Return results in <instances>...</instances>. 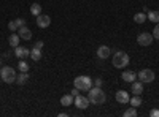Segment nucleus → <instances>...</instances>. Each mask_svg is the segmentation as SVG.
Returning <instances> with one entry per match:
<instances>
[{
  "label": "nucleus",
  "mask_w": 159,
  "mask_h": 117,
  "mask_svg": "<svg viewBox=\"0 0 159 117\" xmlns=\"http://www.w3.org/2000/svg\"><path fill=\"white\" fill-rule=\"evenodd\" d=\"M70 94H72L73 97H76V95H80V89H76V87H75V89L72 90V92H70Z\"/></svg>",
  "instance_id": "7c9ffc66"
},
{
  "label": "nucleus",
  "mask_w": 159,
  "mask_h": 117,
  "mask_svg": "<svg viewBox=\"0 0 159 117\" xmlns=\"http://www.w3.org/2000/svg\"><path fill=\"white\" fill-rule=\"evenodd\" d=\"M18 35L21 36V40H25V41H29L30 38H32V32L29 27H25V25H22V27L18 29Z\"/></svg>",
  "instance_id": "9b49d317"
},
{
  "label": "nucleus",
  "mask_w": 159,
  "mask_h": 117,
  "mask_svg": "<svg viewBox=\"0 0 159 117\" xmlns=\"http://www.w3.org/2000/svg\"><path fill=\"white\" fill-rule=\"evenodd\" d=\"M0 68H2V59H0Z\"/></svg>",
  "instance_id": "72a5a7b5"
},
{
  "label": "nucleus",
  "mask_w": 159,
  "mask_h": 117,
  "mask_svg": "<svg viewBox=\"0 0 159 117\" xmlns=\"http://www.w3.org/2000/svg\"><path fill=\"white\" fill-rule=\"evenodd\" d=\"M88 92H89L88 94V100H89V103H92V105H103L105 100H107V94L102 90V87L92 86Z\"/></svg>",
  "instance_id": "f257e3e1"
},
{
  "label": "nucleus",
  "mask_w": 159,
  "mask_h": 117,
  "mask_svg": "<svg viewBox=\"0 0 159 117\" xmlns=\"http://www.w3.org/2000/svg\"><path fill=\"white\" fill-rule=\"evenodd\" d=\"M30 13H32L34 16L42 15V5H40V3H34V5L30 6Z\"/></svg>",
  "instance_id": "412c9836"
},
{
  "label": "nucleus",
  "mask_w": 159,
  "mask_h": 117,
  "mask_svg": "<svg viewBox=\"0 0 159 117\" xmlns=\"http://www.w3.org/2000/svg\"><path fill=\"white\" fill-rule=\"evenodd\" d=\"M111 62H113L115 68H126L129 65V62H130V59H129V56L124 52V51H118V52L113 56Z\"/></svg>",
  "instance_id": "f03ea898"
},
{
  "label": "nucleus",
  "mask_w": 159,
  "mask_h": 117,
  "mask_svg": "<svg viewBox=\"0 0 159 117\" xmlns=\"http://www.w3.org/2000/svg\"><path fill=\"white\" fill-rule=\"evenodd\" d=\"M27 81H29V71H27V73L21 71V74L16 76V84H19V86H24Z\"/></svg>",
  "instance_id": "dca6fc26"
},
{
  "label": "nucleus",
  "mask_w": 159,
  "mask_h": 117,
  "mask_svg": "<svg viewBox=\"0 0 159 117\" xmlns=\"http://www.w3.org/2000/svg\"><path fill=\"white\" fill-rule=\"evenodd\" d=\"M129 103H130V106H134V108H139L140 105H142V98H140V95H134L130 100H129Z\"/></svg>",
  "instance_id": "aec40b11"
},
{
  "label": "nucleus",
  "mask_w": 159,
  "mask_h": 117,
  "mask_svg": "<svg viewBox=\"0 0 159 117\" xmlns=\"http://www.w3.org/2000/svg\"><path fill=\"white\" fill-rule=\"evenodd\" d=\"M8 29H10L11 32H16V30H18V25H16V22H15V21H11V22L8 24Z\"/></svg>",
  "instance_id": "393cba45"
},
{
  "label": "nucleus",
  "mask_w": 159,
  "mask_h": 117,
  "mask_svg": "<svg viewBox=\"0 0 159 117\" xmlns=\"http://www.w3.org/2000/svg\"><path fill=\"white\" fill-rule=\"evenodd\" d=\"M15 22H16V25H18V29L22 27V25H25V19H22V18H18Z\"/></svg>",
  "instance_id": "a878e982"
},
{
  "label": "nucleus",
  "mask_w": 159,
  "mask_h": 117,
  "mask_svg": "<svg viewBox=\"0 0 159 117\" xmlns=\"http://www.w3.org/2000/svg\"><path fill=\"white\" fill-rule=\"evenodd\" d=\"M57 115H59V117H67V112H59Z\"/></svg>",
  "instance_id": "2f4dec72"
},
{
  "label": "nucleus",
  "mask_w": 159,
  "mask_h": 117,
  "mask_svg": "<svg viewBox=\"0 0 159 117\" xmlns=\"http://www.w3.org/2000/svg\"><path fill=\"white\" fill-rule=\"evenodd\" d=\"M121 77H123V81H126V82H134L135 81V77H137V74L134 73V71H130V70H126V71H123V74H121Z\"/></svg>",
  "instance_id": "ddd939ff"
},
{
  "label": "nucleus",
  "mask_w": 159,
  "mask_h": 117,
  "mask_svg": "<svg viewBox=\"0 0 159 117\" xmlns=\"http://www.w3.org/2000/svg\"><path fill=\"white\" fill-rule=\"evenodd\" d=\"M115 98H116V101H118V103H123V105H127L129 100H130L129 92H126V90H118L116 95H115Z\"/></svg>",
  "instance_id": "9d476101"
},
{
  "label": "nucleus",
  "mask_w": 159,
  "mask_h": 117,
  "mask_svg": "<svg viewBox=\"0 0 159 117\" xmlns=\"http://www.w3.org/2000/svg\"><path fill=\"white\" fill-rule=\"evenodd\" d=\"M15 56H16L18 59L24 60L25 57L30 56V51H29L27 48H24V46H16V48H15Z\"/></svg>",
  "instance_id": "1a4fd4ad"
},
{
  "label": "nucleus",
  "mask_w": 159,
  "mask_h": 117,
  "mask_svg": "<svg viewBox=\"0 0 159 117\" xmlns=\"http://www.w3.org/2000/svg\"><path fill=\"white\" fill-rule=\"evenodd\" d=\"M73 100H75V97L70 94V95H64L62 98H61V105L62 106H70L72 103H73Z\"/></svg>",
  "instance_id": "f3484780"
},
{
  "label": "nucleus",
  "mask_w": 159,
  "mask_h": 117,
  "mask_svg": "<svg viewBox=\"0 0 159 117\" xmlns=\"http://www.w3.org/2000/svg\"><path fill=\"white\" fill-rule=\"evenodd\" d=\"M147 19H148V18H147V15H145V13H137V15L134 16V21H135L137 24H143Z\"/></svg>",
  "instance_id": "4be33fe9"
},
{
  "label": "nucleus",
  "mask_w": 159,
  "mask_h": 117,
  "mask_svg": "<svg viewBox=\"0 0 159 117\" xmlns=\"http://www.w3.org/2000/svg\"><path fill=\"white\" fill-rule=\"evenodd\" d=\"M153 36L156 38V40H159V24H156V27L153 30Z\"/></svg>",
  "instance_id": "bb28decb"
},
{
  "label": "nucleus",
  "mask_w": 159,
  "mask_h": 117,
  "mask_svg": "<svg viewBox=\"0 0 159 117\" xmlns=\"http://www.w3.org/2000/svg\"><path fill=\"white\" fill-rule=\"evenodd\" d=\"M0 76H2V81L7 82V84L16 82V71L11 67H3L2 70H0Z\"/></svg>",
  "instance_id": "20e7f679"
},
{
  "label": "nucleus",
  "mask_w": 159,
  "mask_h": 117,
  "mask_svg": "<svg viewBox=\"0 0 159 117\" xmlns=\"http://www.w3.org/2000/svg\"><path fill=\"white\" fill-rule=\"evenodd\" d=\"M153 40H154L153 33H148V32H143V33H140V35L137 36V43H139L140 46H150V44L153 43Z\"/></svg>",
  "instance_id": "423d86ee"
},
{
  "label": "nucleus",
  "mask_w": 159,
  "mask_h": 117,
  "mask_svg": "<svg viewBox=\"0 0 159 117\" xmlns=\"http://www.w3.org/2000/svg\"><path fill=\"white\" fill-rule=\"evenodd\" d=\"M49 24H51V18L48 15H38L37 16V25L40 29H46L49 27Z\"/></svg>",
  "instance_id": "6e6552de"
},
{
  "label": "nucleus",
  "mask_w": 159,
  "mask_h": 117,
  "mask_svg": "<svg viewBox=\"0 0 159 117\" xmlns=\"http://www.w3.org/2000/svg\"><path fill=\"white\" fill-rule=\"evenodd\" d=\"M135 115H137V108H134V106L129 108V109L124 112V117H135Z\"/></svg>",
  "instance_id": "5701e85b"
},
{
  "label": "nucleus",
  "mask_w": 159,
  "mask_h": 117,
  "mask_svg": "<svg viewBox=\"0 0 159 117\" xmlns=\"http://www.w3.org/2000/svg\"><path fill=\"white\" fill-rule=\"evenodd\" d=\"M73 84H75L76 89L83 90V92H88V90L92 87V84H94V81H92L89 76H76Z\"/></svg>",
  "instance_id": "7ed1b4c3"
},
{
  "label": "nucleus",
  "mask_w": 159,
  "mask_h": 117,
  "mask_svg": "<svg viewBox=\"0 0 159 117\" xmlns=\"http://www.w3.org/2000/svg\"><path fill=\"white\" fill-rule=\"evenodd\" d=\"M97 56H99V59H107L108 56H110V48L108 46H99V49H97Z\"/></svg>",
  "instance_id": "4468645a"
},
{
  "label": "nucleus",
  "mask_w": 159,
  "mask_h": 117,
  "mask_svg": "<svg viewBox=\"0 0 159 117\" xmlns=\"http://www.w3.org/2000/svg\"><path fill=\"white\" fill-rule=\"evenodd\" d=\"M73 103H75V106H76L78 109H86V108L89 106L88 97H83V95H76L75 100H73Z\"/></svg>",
  "instance_id": "0eeeda50"
},
{
  "label": "nucleus",
  "mask_w": 159,
  "mask_h": 117,
  "mask_svg": "<svg viewBox=\"0 0 159 117\" xmlns=\"http://www.w3.org/2000/svg\"><path fill=\"white\" fill-rule=\"evenodd\" d=\"M130 90L134 95H142L143 94V82L142 81H134L130 82Z\"/></svg>",
  "instance_id": "f8f14e48"
},
{
  "label": "nucleus",
  "mask_w": 159,
  "mask_h": 117,
  "mask_svg": "<svg viewBox=\"0 0 159 117\" xmlns=\"http://www.w3.org/2000/svg\"><path fill=\"white\" fill-rule=\"evenodd\" d=\"M18 68H19L21 71H24V73H27V71H29V65L25 63L24 60H21V62H19V65H18Z\"/></svg>",
  "instance_id": "b1692460"
},
{
  "label": "nucleus",
  "mask_w": 159,
  "mask_h": 117,
  "mask_svg": "<svg viewBox=\"0 0 159 117\" xmlns=\"http://www.w3.org/2000/svg\"><path fill=\"white\" fill-rule=\"evenodd\" d=\"M30 59L38 62L40 59H42V49H37V48H32L30 49Z\"/></svg>",
  "instance_id": "a211bd4d"
},
{
  "label": "nucleus",
  "mask_w": 159,
  "mask_h": 117,
  "mask_svg": "<svg viewBox=\"0 0 159 117\" xmlns=\"http://www.w3.org/2000/svg\"><path fill=\"white\" fill-rule=\"evenodd\" d=\"M150 115H151V117H159V109H151Z\"/></svg>",
  "instance_id": "cd10ccee"
},
{
  "label": "nucleus",
  "mask_w": 159,
  "mask_h": 117,
  "mask_svg": "<svg viewBox=\"0 0 159 117\" xmlns=\"http://www.w3.org/2000/svg\"><path fill=\"white\" fill-rule=\"evenodd\" d=\"M102 82H103V81L99 77V79H96V81H94V86H96V87H102Z\"/></svg>",
  "instance_id": "c85d7f7f"
},
{
  "label": "nucleus",
  "mask_w": 159,
  "mask_h": 117,
  "mask_svg": "<svg viewBox=\"0 0 159 117\" xmlns=\"http://www.w3.org/2000/svg\"><path fill=\"white\" fill-rule=\"evenodd\" d=\"M147 18H148L151 22H154V24H159V11H148Z\"/></svg>",
  "instance_id": "6ab92c4d"
},
{
  "label": "nucleus",
  "mask_w": 159,
  "mask_h": 117,
  "mask_svg": "<svg viewBox=\"0 0 159 117\" xmlns=\"http://www.w3.org/2000/svg\"><path fill=\"white\" fill-rule=\"evenodd\" d=\"M3 57H5V59H10V57H11V52H5V56H3Z\"/></svg>",
  "instance_id": "473e14b6"
},
{
  "label": "nucleus",
  "mask_w": 159,
  "mask_h": 117,
  "mask_svg": "<svg viewBox=\"0 0 159 117\" xmlns=\"http://www.w3.org/2000/svg\"><path fill=\"white\" fill-rule=\"evenodd\" d=\"M0 81H2V76H0Z\"/></svg>",
  "instance_id": "f704fd0d"
},
{
  "label": "nucleus",
  "mask_w": 159,
  "mask_h": 117,
  "mask_svg": "<svg viewBox=\"0 0 159 117\" xmlns=\"http://www.w3.org/2000/svg\"><path fill=\"white\" fill-rule=\"evenodd\" d=\"M34 48H37V49H42V48H43V41H37Z\"/></svg>",
  "instance_id": "c756f323"
},
{
  "label": "nucleus",
  "mask_w": 159,
  "mask_h": 117,
  "mask_svg": "<svg viewBox=\"0 0 159 117\" xmlns=\"http://www.w3.org/2000/svg\"><path fill=\"white\" fill-rule=\"evenodd\" d=\"M137 76H139V79H140L142 82H153V81H154V77H156L154 71L150 70V68H143V70H140Z\"/></svg>",
  "instance_id": "39448f33"
},
{
  "label": "nucleus",
  "mask_w": 159,
  "mask_h": 117,
  "mask_svg": "<svg viewBox=\"0 0 159 117\" xmlns=\"http://www.w3.org/2000/svg\"><path fill=\"white\" fill-rule=\"evenodd\" d=\"M19 41H21V36H19L18 33H15V32H13V33L10 35V38H8V43H10V46H11V48L19 46Z\"/></svg>",
  "instance_id": "2eb2a0df"
}]
</instances>
